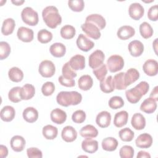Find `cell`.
<instances>
[{"label":"cell","instance_id":"6da1fadb","mask_svg":"<svg viewBox=\"0 0 158 158\" xmlns=\"http://www.w3.org/2000/svg\"><path fill=\"white\" fill-rule=\"evenodd\" d=\"M42 17L46 25L51 28H56L62 22V17L57 8L54 6L46 7L42 12Z\"/></svg>","mask_w":158,"mask_h":158},{"label":"cell","instance_id":"7a4b0ae2","mask_svg":"<svg viewBox=\"0 0 158 158\" xmlns=\"http://www.w3.org/2000/svg\"><path fill=\"white\" fill-rule=\"evenodd\" d=\"M82 100L81 94L75 91H60L56 96L57 102L64 107L76 106L80 104Z\"/></svg>","mask_w":158,"mask_h":158},{"label":"cell","instance_id":"3957f363","mask_svg":"<svg viewBox=\"0 0 158 158\" xmlns=\"http://www.w3.org/2000/svg\"><path fill=\"white\" fill-rule=\"evenodd\" d=\"M149 85L147 81H142L135 87L125 91L126 98L128 102L131 104L137 103L149 91Z\"/></svg>","mask_w":158,"mask_h":158},{"label":"cell","instance_id":"277c9868","mask_svg":"<svg viewBox=\"0 0 158 158\" xmlns=\"http://www.w3.org/2000/svg\"><path fill=\"white\" fill-rule=\"evenodd\" d=\"M21 18L25 23L30 26L36 25L39 21L38 12L30 7L23 9L21 12Z\"/></svg>","mask_w":158,"mask_h":158},{"label":"cell","instance_id":"5b68a950","mask_svg":"<svg viewBox=\"0 0 158 158\" xmlns=\"http://www.w3.org/2000/svg\"><path fill=\"white\" fill-rule=\"evenodd\" d=\"M106 64L109 70L112 73H114L121 70L123 68L124 60L122 56L114 54L108 58Z\"/></svg>","mask_w":158,"mask_h":158},{"label":"cell","instance_id":"8992f818","mask_svg":"<svg viewBox=\"0 0 158 158\" xmlns=\"http://www.w3.org/2000/svg\"><path fill=\"white\" fill-rule=\"evenodd\" d=\"M38 72L42 77L44 78H50L52 77L55 73V65L51 60H43L39 65Z\"/></svg>","mask_w":158,"mask_h":158},{"label":"cell","instance_id":"52a82bcc","mask_svg":"<svg viewBox=\"0 0 158 158\" xmlns=\"http://www.w3.org/2000/svg\"><path fill=\"white\" fill-rule=\"evenodd\" d=\"M104 59L105 55L104 52L101 50L97 49L93 52L89 56V66L93 69H96L103 64Z\"/></svg>","mask_w":158,"mask_h":158},{"label":"cell","instance_id":"ba28073f","mask_svg":"<svg viewBox=\"0 0 158 158\" xmlns=\"http://www.w3.org/2000/svg\"><path fill=\"white\" fill-rule=\"evenodd\" d=\"M83 31L89 38L94 40H98L101 35L100 30L94 24L90 22H85L81 25Z\"/></svg>","mask_w":158,"mask_h":158},{"label":"cell","instance_id":"9c48e42d","mask_svg":"<svg viewBox=\"0 0 158 158\" xmlns=\"http://www.w3.org/2000/svg\"><path fill=\"white\" fill-rule=\"evenodd\" d=\"M76 43L78 49L84 52L90 51L94 46V43L82 33L78 35Z\"/></svg>","mask_w":158,"mask_h":158},{"label":"cell","instance_id":"30bf717a","mask_svg":"<svg viewBox=\"0 0 158 158\" xmlns=\"http://www.w3.org/2000/svg\"><path fill=\"white\" fill-rule=\"evenodd\" d=\"M130 17L135 20H139L144 14V9L142 5L138 2L131 3L128 8Z\"/></svg>","mask_w":158,"mask_h":158},{"label":"cell","instance_id":"8fae6325","mask_svg":"<svg viewBox=\"0 0 158 158\" xmlns=\"http://www.w3.org/2000/svg\"><path fill=\"white\" fill-rule=\"evenodd\" d=\"M143 70L148 76H156L158 72V63L154 59H148L144 63Z\"/></svg>","mask_w":158,"mask_h":158},{"label":"cell","instance_id":"7c38bea8","mask_svg":"<svg viewBox=\"0 0 158 158\" xmlns=\"http://www.w3.org/2000/svg\"><path fill=\"white\" fill-rule=\"evenodd\" d=\"M17 35L20 41L25 43H29L33 40L34 32L30 28L25 27H20L18 28Z\"/></svg>","mask_w":158,"mask_h":158},{"label":"cell","instance_id":"4fadbf2b","mask_svg":"<svg viewBox=\"0 0 158 158\" xmlns=\"http://www.w3.org/2000/svg\"><path fill=\"white\" fill-rule=\"evenodd\" d=\"M152 141L151 135L147 133H144L139 135L137 137L135 140V144L139 148L147 149L152 146Z\"/></svg>","mask_w":158,"mask_h":158},{"label":"cell","instance_id":"5bb4252c","mask_svg":"<svg viewBox=\"0 0 158 158\" xmlns=\"http://www.w3.org/2000/svg\"><path fill=\"white\" fill-rule=\"evenodd\" d=\"M128 49L131 56L139 57L144 51V45L139 40H133L128 44Z\"/></svg>","mask_w":158,"mask_h":158},{"label":"cell","instance_id":"9a60e30c","mask_svg":"<svg viewBox=\"0 0 158 158\" xmlns=\"http://www.w3.org/2000/svg\"><path fill=\"white\" fill-rule=\"evenodd\" d=\"M69 62L73 70H83L85 67V58L80 54H76L72 57Z\"/></svg>","mask_w":158,"mask_h":158},{"label":"cell","instance_id":"2e32d148","mask_svg":"<svg viewBox=\"0 0 158 158\" xmlns=\"http://www.w3.org/2000/svg\"><path fill=\"white\" fill-rule=\"evenodd\" d=\"M111 115L106 110L99 112L96 118V124L101 128H107L110 124Z\"/></svg>","mask_w":158,"mask_h":158},{"label":"cell","instance_id":"e0dca14e","mask_svg":"<svg viewBox=\"0 0 158 158\" xmlns=\"http://www.w3.org/2000/svg\"><path fill=\"white\" fill-rule=\"evenodd\" d=\"M61 136L62 139L65 142L71 143L76 139L77 137V132L73 127L68 125L62 129Z\"/></svg>","mask_w":158,"mask_h":158},{"label":"cell","instance_id":"ac0fdd59","mask_svg":"<svg viewBox=\"0 0 158 158\" xmlns=\"http://www.w3.org/2000/svg\"><path fill=\"white\" fill-rule=\"evenodd\" d=\"M135 34V30L130 25H123L120 27L117 32V35L118 38L122 40H127Z\"/></svg>","mask_w":158,"mask_h":158},{"label":"cell","instance_id":"d6986e66","mask_svg":"<svg viewBox=\"0 0 158 158\" xmlns=\"http://www.w3.org/2000/svg\"><path fill=\"white\" fill-rule=\"evenodd\" d=\"M85 22H90L97 26L99 30H102L106 25L105 19L100 14H93L86 17Z\"/></svg>","mask_w":158,"mask_h":158},{"label":"cell","instance_id":"ffe728a7","mask_svg":"<svg viewBox=\"0 0 158 158\" xmlns=\"http://www.w3.org/2000/svg\"><path fill=\"white\" fill-rule=\"evenodd\" d=\"M50 117L52 122L56 124H62L67 119V114L63 110L56 108L51 111Z\"/></svg>","mask_w":158,"mask_h":158},{"label":"cell","instance_id":"44dd1931","mask_svg":"<svg viewBox=\"0 0 158 158\" xmlns=\"http://www.w3.org/2000/svg\"><path fill=\"white\" fill-rule=\"evenodd\" d=\"M25 139L20 135L14 136L10 141V144L12 149L15 152H21L23 150L25 146Z\"/></svg>","mask_w":158,"mask_h":158},{"label":"cell","instance_id":"7402d4cb","mask_svg":"<svg viewBox=\"0 0 158 158\" xmlns=\"http://www.w3.org/2000/svg\"><path fill=\"white\" fill-rule=\"evenodd\" d=\"M82 149L88 153L93 154L98 149V142L91 138H86L81 143Z\"/></svg>","mask_w":158,"mask_h":158},{"label":"cell","instance_id":"603a6c76","mask_svg":"<svg viewBox=\"0 0 158 158\" xmlns=\"http://www.w3.org/2000/svg\"><path fill=\"white\" fill-rule=\"evenodd\" d=\"M131 126L136 130H141L146 126V119L140 113H135L131 117Z\"/></svg>","mask_w":158,"mask_h":158},{"label":"cell","instance_id":"cb8c5ba5","mask_svg":"<svg viewBox=\"0 0 158 158\" xmlns=\"http://www.w3.org/2000/svg\"><path fill=\"white\" fill-rule=\"evenodd\" d=\"M22 115L26 122L33 123L38 118V112L35 107H28L23 110Z\"/></svg>","mask_w":158,"mask_h":158},{"label":"cell","instance_id":"d4e9b609","mask_svg":"<svg viewBox=\"0 0 158 158\" xmlns=\"http://www.w3.org/2000/svg\"><path fill=\"white\" fill-rule=\"evenodd\" d=\"M99 86L101 90L105 93H110L114 91L115 89V85L112 77L109 75L101 80Z\"/></svg>","mask_w":158,"mask_h":158},{"label":"cell","instance_id":"484cf974","mask_svg":"<svg viewBox=\"0 0 158 158\" xmlns=\"http://www.w3.org/2000/svg\"><path fill=\"white\" fill-rule=\"evenodd\" d=\"M157 109V102L151 98H146L141 104L140 110L146 114H151Z\"/></svg>","mask_w":158,"mask_h":158},{"label":"cell","instance_id":"4316f807","mask_svg":"<svg viewBox=\"0 0 158 158\" xmlns=\"http://www.w3.org/2000/svg\"><path fill=\"white\" fill-rule=\"evenodd\" d=\"M15 110L10 106H4L0 112V117L2 121L9 122H11L15 117Z\"/></svg>","mask_w":158,"mask_h":158},{"label":"cell","instance_id":"83f0119b","mask_svg":"<svg viewBox=\"0 0 158 158\" xmlns=\"http://www.w3.org/2000/svg\"><path fill=\"white\" fill-rule=\"evenodd\" d=\"M51 55L55 57H62L66 52L65 46L61 43H53L49 48Z\"/></svg>","mask_w":158,"mask_h":158},{"label":"cell","instance_id":"f1b7e54d","mask_svg":"<svg viewBox=\"0 0 158 158\" xmlns=\"http://www.w3.org/2000/svg\"><path fill=\"white\" fill-rule=\"evenodd\" d=\"M139 78V72L135 68L129 69L126 73H125L124 79H125V84L126 86L131 85L133 83L135 82Z\"/></svg>","mask_w":158,"mask_h":158},{"label":"cell","instance_id":"f546056e","mask_svg":"<svg viewBox=\"0 0 158 158\" xmlns=\"http://www.w3.org/2000/svg\"><path fill=\"white\" fill-rule=\"evenodd\" d=\"M128 114L126 110H121L115 114L114 124L117 128H121L127 123Z\"/></svg>","mask_w":158,"mask_h":158},{"label":"cell","instance_id":"4dcf8cb0","mask_svg":"<svg viewBox=\"0 0 158 158\" xmlns=\"http://www.w3.org/2000/svg\"><path fill=\"white\" fill-rule=\"evenodd\" d=\"M35 94V86L31 84H25L20 89V97L22 100H29Z\"/></svg>","mask_w":158,"mask_h":158},{"label":"cell","instance_id":"1f68e13d","mask_svg":"<svg viewBox=\"0 0 158 158\" xmlns=\"http://www.w3.org/2000/svg\"><path fill=\"white\" fill-rule=\"evenodd\" d=\"M80 135L85 138H96L98 135V131L93 125H86L81 128Z\"/></svg>","mask_w":158,"mask_h":158},{"label":"cell","instance_id":"d6a6232c","mask_svg":"<svg viewBox=\"0 0 158 158\" xmlns=\"http://www.w3.org/2000/svg\"><path fill=\"white\" fill-rule=\"evenodd\" d=\"M78 87L83 91H88L91 88L93 85L92 77L89 75H84L80 77L78 81Z\"/></svg>","mask_w":158,"mask_h":158},{"label":"cell","instance_id":"836d02e7","mask_svg":"<svg viewBox=\"0 0 158 158\" xmlns=\"http://www.w3.org/2000/svg\"><path fill=\"white\" fill-rule=\"evenodd\" d=\"M15 27V20L12 18H7L5 19L2 25L1 32L5 36H8L12 34Z\"/></svg>","mask_w":158,"mask_h":158},{"label":"cell","instance_id":"e575fe53","mask_svg":"<svg viewBox=\"0 0 158 158\" xmlns=\"http://www.w3.org/2000/svg\"><path fill=\"white\" fill-rule=\"evenodd\" d=\"M117 140L113 137H107L102 139L101 143L102 148L106 151H114L118 146Z\"/></svg>","mask_w":158,"mask_h":158},{"label":"cell","instance_id":"d590c367","mask_svg":"<svg viewBox=\"0 0 158 158\" xmlns=\"http://www.w3.org/2000/svg\"><path fill=\"white\" fill-rule=\"evenodd\" d=\"M42 133L43 136L46 139H54L58 134V130L57 127L52 125H47L43 128Z\"/></svg>","mask_w":158,"mask_h":158},{"label":"cell","instance_id":"8d00e7d4","mask_svg":"<svg viewBox=\"0 0 158 158\" xmlns=\"http://www.w3.org/2000/svg\"><path fill=\"white\" fill-rule=\"evenodd\" d=\"M9 79L14 82L18 83L21 81L23 78V73L22 70L17 67H13L8 72Z\"/></svg>","mask_w":158,"mask_h":158},{"label":"cell","instance_id":"74e56055","mask_svg":"<svg viewBox=\"0 0 158 158\" xmlns=\"http://www.w3.org/2000/svg\"><path fill=\"white\" fill-rule=\"evenodd\" d=\"M76 33V30L74 27L70 25H65L63 26L60 31V34L62 38L65 40L73 38Z\"/></svg>","mask_w":158,"mask_h":158},{"label":"cell","instance_id":"f35d334b","mask_svg":"<svg viewBox=\"0 0 158 158\" xmlns=\"http://www.w3.org/2000/svg\"><path fill=\"white\" fill-rule=\"evenodd\" d=\"M139 33L143 38L148 39L152 36L154 31L149 23L144 22L139 25Z\"/></svg>","mask_w":158,"mask_h":158},{"label":"cell","instance_id":"ab89813d","mask_svg":"<svg viewBox=\"0 0 158 158\" xmlns=\"http://www.w3.org/2000/svg\"><path fill=\"white\" fill-rule=\"evenodd\" d=\"M124 75V72H120L114 77L113 81L115 85V88L118 90H123L127 88V86L125 84Z\"/></svg>","mask_w":158,"mask_h":158},{"label":"cell","instance_id":"60d3db41","mask_svg":"<svg viewBox=\"0 0 158 158\" xmlns=\"http://www.w3.org/2000/svg\"><path fill=\"white\" fill-rule=\"evenodd\" d=\"M120 139L125 142H129L133 140L135 136V133L129 128L126 127L121 129L118 132Z\"/></svg>","mask_w":158,"mask_h":158},{"label":"cell","instance_id":"b9f144b4","mask_svg":"<svg viewBox=\"0 0 158 158\" xmlns=\"http://www.w3.org/2000/svg\"><path fill=\"white\" fill-rule=\"evenodd\" d=\"M37 38L38 41L41 43L46 44L51 41L52 38V34L46 29H42L38 32Z\"/></svg>","mask_w":158,"mask_h":158},{"label":"cell","instance_id":"7bdbcfd3","mask_svg":"<svg viewBox=\"0 0 158 158\" xmlns=\"http://www.w3.org/2000/svg\"><path fill=\"white\" fill-rule=\"evenodd\" d=\"M20 89L21 87L15 86L10 89L8 93V98L11 102L17 103L22 101L20 97Z\"/></svg>","mask_w":158,"mask_h":158},{"label":"cell","instance_id":"ee69618b","mask_svg":"<svg viewBox=\"0 0 158 158\" xmlns=\"http://www.w3.org/2000/svg\"><path fill=\"white\" fill-rule=\"evenodd\" d=\"M109 106L112 109H117L124 106L123 99L118 96H114L110 98L109 101Z\"/></svg>","mask_w":158,"mask_h":158},{"label":"cell","instance_id":"f6af8a7d","mask_svg":"<svg viewBox=\"0 0 158 158\" xmlns=\"http://www.w3.org/2000/svg\"><path fill=\"white\" fill-rule=\"evenodd\" d=\"M62 76L66 78L73 79L77 76V73L73 70L69 65V62H67L64 64L62 69Z\"/></svg>","mask_w":158,"mask_h":158},{"label":"cell","instance_id":"bcb514c9","mask_svg":"<svg viewBox=\"0 0 158 158\" xmlns=\"http://www.w3.org/2000/svg\"><path fill=\"white\" fill-rule=\"evenodd\" d=\"M69 8L74 12H81L85 7V2L83 0H73L68 1Z\"/></svg>","mask_w":158,"mask_h":158},{"label":"cell","instance_id":"7dc6e473","mask_svg":"<svg viewBox=\"0 0 158 158\" xmlns=\"http://www.w3.org/2000/svg\"><path fill=\"white\" fill-rule=\"evenodd\" d=\"M93 73L96 76V78L101 81L102 79L105 78L107 73V69L106 67V65L104 64H102L101 65L98 67L96 69H94L93 70Z\"/></svg>","mask_w":158,"mask_h":158},{"label":"cell","instance_id":"c3c4849f","mask_svg":"<svg viewBox=\"0 0 158 158\" xmlns=\"http://www.w3.org/2000/svg\"><path fill=\"white\" fill-rule=\"evenodd\" d=\"M119 155L121 158H132L134 156V149L131 146H123L119 151Z\"/></svg>","mask_w":158,"mask_h":158},{"label":"cell","instance_id":"681fc988","mask_svg":"<svg viewBox=\"0 0 158 158\" xmlns=\"http://www.w3.org/2000/svg\"><path fill=\"white\" fill-rule=\"evenodd\" d=\"M10 53V46L6 41L0 42V59H6Z\"/></svg>","mask_w":158,"mask_h":158},{"label":"cell","instance_id":"f907efd6","mask_svg":"<svg viewBox=\"0 0 158 158\" xmlns=\"http://www.w3.org/2000/svg\"><path fill=\"white\" fill-rule=\"evenodd\" d=\"M55 91V85L51 81L44 83L41 87V92L44 96H51Z\"/></svg>","mask_w":158,"mask_h":158},{"label":"cell","instance_id":"816d5d0a","mask_svg":"<svg viewBox=\"0 0 158 158\" xmlns=\"http://www.w3.org/2000/svg\"><path fill=\"white\" fill-rule=\"evenodd\" d=\"M86 119V114L83 110H77L75 111L72 115V120L76 123H81Z\"/></svg>","mask_w":158,"mask_h":158},{"label":"cell","instance_id":"f5cc1de1","mask_svg":"<svg viewBox=\"0 0 158 158\" xmlns=\"http://www.w3.org/2000/svg\"><path fill=\"white\" fill-rule=\"evenodd\" d=\"M27 154L29 158H41L43 154L41 150L37 148H29L27 149Z\"/></svg>","mask_w":158,"mask_h":158},{"label":"cell","instance_id":"db71d44e","mask_svg":"<svg viewBox=\"0 0 158 158\" xmlns=\"http://www.w3.org/2000/svg\"><path fill=\"white\" fill-rule=\"evenodd\" d=\"M148 17L151 21H157L158 19V6L157 4L151 6L148 12Z\"/></svg>","mask_w":158,"mask_h":158},{"label":"cell","instance_id":"11a10c76","mask_svg":"<svg viewBox=\"0 0 158 158\" xmlns=\"http://www.w3.org/2000/svg\"><path fill=\"white\" fill-rule=\"evenodd\" d=\"M58 81L61 85L66 87H73L75 85V81L73 79L66 78L62 75L59 76L58 78Z\"/></svg>","mask_w":158,"mask_h":158},{"label":"cell","instance_id":"9f6ffc18","mask_svg":"<svg viewBox=\"0 0 158 158\" xmlns=\"http://www.w3.org/2000/svg\"><path fill=\"white\" fill-rule=\"evenodd\" d=\"M8 154V149L6 146L1 144L0 146V156L1 158H4L7 157Z\"/></svg>","mask_w":158,"mask_h":158},{"label":"cell","instance_id":"6f0895ef","mask_svg":"<svg viewBox=\"0 0 158 158\" xmlns=\"http://www.w3.org/2000/svg\"><path fill=\"white\" fill-rule=\"evenodd\" d=\"M158 87L157 86H155L154 88L151 91L149 98H152L154 100H155L156 102L158 101Z\"/></svg>","mask_w":158,"mask_h":158},{"label":"cell","instance_id":"680465c9","mask_svg":"<svg viewBox=\"0 0 158 158\" xmlns=\"http://www.w3.org/2000/svg\"><path fill=\"white\" fill-rule=\"evenodd\" d=\"M136 157L137 158H150L151 155L148 152H146L144 151H140L138 152Z\"/></svg>","mask_w":158,"mask_h":158},{"label":"cell","instance_id":"91938a15","mask_svg":"<svg viewBox=\"0 0 158 158\" xmlns=\"http://www.w3.org/2000/svg\"><path fill=\"white\" fill-rule=\"evenodd\" d=\"M11 2L15 6H21L23 3L25 2V1H23V0H20V1L19 0H15V1L12 0Z\"/></svg>","mask_w":158,"mask_h":158}]
</instances>
